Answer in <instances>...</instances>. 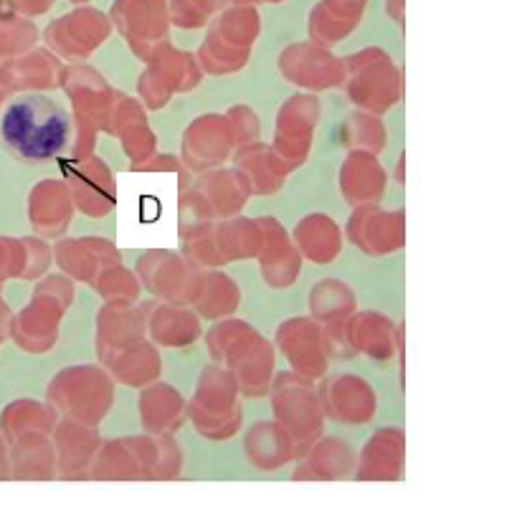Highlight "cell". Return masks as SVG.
<instances>
[{
	"mask_svg": "<svg viewBox=\"0 0 512 509\" xmlns=\"http://www.w3.org/2000/svg\"><path fill=\"white\" fill-rule=\"evenodd\" d=\"M0 132L16 158L41 163L66 150L71 140V117L54 99L28 94L6 109Z\"/></svg>",
	"mask_w": 512,
	"mask_h": 509,
	"instance_id": "obj_1",
	"label": "cell"
}]
</instances>
